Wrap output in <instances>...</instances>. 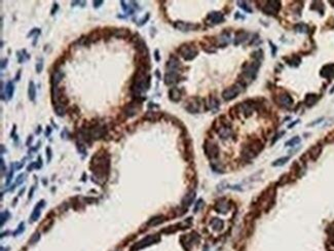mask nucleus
I'll use <instances>...</instances> for the list:
<instances>
[{
  "mask_svg": "<svg viewBox=\"0 0 334 251\" xmlns=\"http://www.w3.org/2000/svg\"><path fill=\"white\" fill-rule=\"evenodd\" d=\"M179 54L183 59L186 61H191L193 60L197 55V50L193 44L190 43H184L179 47Z\"/></svg>",
  "mask_w": 334,
  "mask_h": 251,
  "instance_id": "nucleus-3",
  "label": "nucleus"
},
{
  "mask_svg": "<svg viewBox=\"0 0 334 251\" xmlns=\"http://www.w3.org/2000/svg\"><path fill=\"white\" fill-rule=\"evenodd\" d=\"M155 60L159 61V57H158V51H155Z\"/></svg>",
  "mask_w": 334,
  "mask_h": 251,
  "instance_id": "nucleus-42",
  "label": "nucleus"
},
{
  "mask_svg": "<svg viewBox=\"0 0 334 251\" xmlns=\"http://www.w3.org/2000/svg\"><path fill=\"white\" fill-rule=\"evenodd\" d=\"M212 226L214 227L215 230H220L223 226V222L221 220H219L218 218H215V219L212 221Z\"/></svg>",
  "mask_w": 334,
  "mask_h": 251,
  "instance_id": "nucleus-26",
  "label": "nucleus"
},
{
  "mask_svg": "<svg viewBox=\"0 0 334 251\" xmlns=\"http://www.w3.org/2000/svg\"><path fill=\"white\" fill-rule=\"evenodd\" d=\"M280 8V2L278 1H271L263 7V11L266 15H275L278 12V9Z\"/></svg>",
  "mask_w": 334,
  "mask_h": 251,
  "instance_id": "nucleus-8",
  "label": "nucleus"
},
{
  "mask_svg": "<svg viewBox=\"0 0 334 251\" xmlns=\"http://www.w3.org/2000/svg\"><path fill=\"white\" fill-rule=\"evenodd\" d=\"M194 198H195V192H189L188 195H186L185 198L183 199V201H182L183 206H186V207L190 206L191 203L193 202Z\"/></svg>",
  "mask_w": 334,
  "mask_h": 251,
  "instance_id": "nucleus-19",
  "label": "nucleus"
},
{
  "mask_svg": "<svg viewBox=\"0 0 334 251\" xmlns=\"http://www.w3.org/2000/svg\"><path fill=\"white\" fill-rule=\"evenodd\" d=\"M179 81V74L178 72H167L165 76L166 85H174Z\"/></svg>",
  "mask_w": 334,
  "mask_h": 251,
  "instance_id": "nucleus-13",
  "label": "nucleus"
},
{
  "mask_svg": "<svg viewBox=\"0 0 334 251\" xmlns=\"http://www.w3.org/2000/svg\"><path fill=\"white\" fill-rule=\"evenodd\" d=\"M58 8H59V5H58V3H54V6H53V8H51L50 14H51V15H54V14H56V11H58Z\"/></svg>",
  "mask_w": 334,
  "mask_h": 251,
  "instance_id": "nucleus-31",
  "label": "nucleus"
},
{
  "mask_svg": "<svg viewBox=\"0 0 334 251\" xmlns=\"http://www.w3.org/2000/svg\"><path fill=\"white\" fill-rule=\"evenodd\" d=\"M288 160H289L288 156H287V157H282V159L275 161V162L272 164V165H274V166H282V165H284V164L287 162Z\"/></svg>",
  "mask_w": 334,
  "mask_h": 251,
  "instance_id": "nucleus-30",
  "label": "nucleus"
},
{
  "mask_svg": "<svg viewBox=\"0 0 334 251\" xmlns=\"http://www.w3.org/2000/svg\"><path fill=\"white\" fill-rule=\"evenodd\" d=\"M163 216L154 217L148 222V226H156V224H159L160 222H163Z\"/></svg>",
  "mask_w": 334,
  "mask_h": 251,
  "instance_id": "nucleus-25",
  "label": "nucleus"
},
{
  "mask_svg": "<svg viewBox=\"0 0 334 251\" xmlns=\"http://www.w3.org/2000/svg\"><path fill=\"white\" fill-rule=\"evenodd\" d=\"M320 153H321V146H319V145L314 146L313 148L310 149V156L314 160H316L317 157L320 156Z\"/></svg>",
  "mask_w": 334,
  "mask_h": 251,
  "instance_id": "nucleus-23",
  "label": "nucleus"
},
{
  "mask_svg": "<svg viewBox=\"0 0 334 251\" xmlns=\"http://www.w3.org/2000/svg\"><path fill=\"white\" fill-rule=\"evenodd\" d=\"M141 109H142V104H141V102L139 100H134L124 106L123 109H121L120 114L124 115V120H126V118H131L139 113V111Z\"/></svg>",
  "mask_w": 334,
  "mask_h": 251,
  "instance_id": "nucleus-2",
  "label": "nucleus"
},
{
  "mask_svg": "<svg viewBox=\"0 0 334 251\" xmlns=\"http://www.w3.org/2000/svg\"><path fill=\"white\" fill-rule=\"evenodd\" d=\"M9 216H11V214H9V212L7 210H5L4 212H2L1 213V226H3L4 224V221H6L9 218Z\"/></svg>",
  "mask_w": 334,
  "mask_h": 251,
  "instance_id": "nucleus-28",
  "label": "nucleus"
},
{
  "mask_svg": "<svg viewBox=\"0 0 334 251\" xmlns=\"http://www.w3.org/2000/svg\"><path fill=\"white\" fill-rule=\"evenodd\" d=\"M185 108L190 112V113H197L200 111V103H198L197 99H191L190 101L187 103V105L185 106Z\"/></svg>",
  "mask_w": 334,
  "mask_h": 251,
  "instance_id": "nucleus-11",
  "label": "nucleus"
},
{
  "mask_svg": "<svg viewBox=\"0 0 334 251\" xmlns=\"http://www.w3.org/2000/svg\"><path fill=\"white\" fill-rule=\"evenodd\" d=\"M38 240H39V234L36 233V234L33 235V239H32L30 242H31V243H34V242H36V241H38Z\"/></svg>",
  "mask_w": 334,
  "mask_h": 251,
  "instance_id": "nucleus-33",
  "label": "nucleus"
},
{
  "mask_svg": "<svg viewBox=\"0 0 334 251\" xmlns=\"http://www.w3.org/2000/svg\"><path fill=\"white\" fill-rule=\"evenodd\" d=\"M102 4H103V1H94V7L95 8L100 7Z\"/></svg>",
  "mask_w": 334,
  "mask_h": 251,
  "instance_id": "nucleus-35",
  "label": "nucleus"
},
{
  "mask_svg": "<svg viewBox=\"0 0 334 251\" xmlns=\"http://www.w3.org/2000/svg\"><path fill=\"white\" fill-rule=\"evenodd\" d=\"M150 86V76L147 74V67L138 66L137 71L133 77L131 91L134 95L139 96L140 93L146 92Z\"/></svg>",
  "mask_w": 334,
  "mask_h": 251,
  "instance_id": "nucleus-1",
  "label": "nucleus"
},
{
  "mask_svg": "<svg viewBox=\"0 0 334 251\" xmlns=\"http://www.w3.org/2000/svg\"><path fill=\"white\" fill-rule=\"evenodd\" d=\"M318 99H319V97H318L317 95H314V94L307 95L306 98V104L307 106H313L314 103L318 101Z\"/></svg>",
  "mask_w": 334,
  "mask_h": 251,
  "instance_id": "nucleus-22",
  "label": "nucleus"
},
{
  "mask_svg": "<svg viewBox=\"0 0 334 251\" xmlns=\"http://www.w3.org/2000/svg\"><path fill=\"white\" fill-rule=\"evenodd\" d=\"M1 172L2 174L4 173V161H3V159H1Z\"/></svg>",
  "mask_w": 334,
  "mask_h": 251,
  "instance_id": "nucleus-40",
  "label": "nucleus"
},
{
  "mask_svg": "<svg viewBox=\"0 0 334 251\" xmlns=\"http://www.w3.org/2000/svg\"><path fill=\"white\" fill-rule=\"evenodd\" d=\"M50 132H51V128H50V127H47V128H46V136H50Z\"/></svg>",
  "mask_w": 334,
  "mask_h": 251,
  "instance_id": "nucleus-39",
  "label": "nucleus"
},
{
  "mask_svg": "<svg viewBox=\"0 0 334 251\" xmlns=\"http://www.w3.org/2000/svg\"><path fill=\"white\" fill-rule=\"evenodd\" d=\"M7 62H8L7 59H3V60L1 61V69H2V70L4 69L6 66H7Z\"/></svg>",
  "mask_w": 334,
  "mask_h": 251,
  "instance_id": "nucleus-34",
  "label": "nucleus"
},
{
  "mask_svg": "<svg viewBox=\"0 0 334 251\" xmlns=\"http://www.w3.org/2000/svg\"><path fill=\"white\" fill-rule=\"evenodd\" d=\"M64 78V72L61 71L60 69L54 70V73L50 76V82H51V86H58V85L62 81V79Z\"/></svg>",
  "mask_w": 334,
  "mask_h": 251,
  "instance_id": "nucleus-9",
  "label": "nucleus"
},
{
  "mask_svg": "<svg viewBox=\"0 0 334 251\" xmlns=\"http://www.w3.org/2000/svg\"><path fill=\"white\" fill-rule=\"evenodd\" d=\"M28 97L30 101H34L35 97H36V86H35L34 81L29 82V88H28Z\"/></svg>",
  "mask_w": 334,
  "mask_h": 251,
  "instance_id": "nucleus-17",
  "label": "nucleus"
},
{
  "mask_svg": "<svg viewBox=\"0 0 334 251\" xmlns=\"http://www.w3.org/2000/svg\"><path fill=\"white\" fill-rule=\"evenodd\" d=\"M204 148L206 151V154H207L210 159H214V157H216L218 156V153H219V149H218L216 144L211 143V142H209V141H206Z\"/></svg>",
  "mask_w": 334,
  "mask_h": 251,
  "instance_id": "nucleus-5",
  "label": "nucleus"
},
{
  "mask_svg": "<svg viewBox=\"0 0 334 251\" xmlns=\"http://www.w3.org/2000/svg\"><path fill=\"white\" fill-rule=\"evenodd\" d=\"M46 151H47V156H49V161L50 160V156H51V151H50V147H47L46 148Z\"/></svg>",
  "mask_w": 334,
  "mask_h": 251,
  "instance_id": "nucleus-41",
  "label": "nucleus"
},
{
  "mask_svg": "<svg viewBox=\"0 0 334 251\" xmlns=\"http://www.w3.org/2000/svg\"><path fill=\"white\" fill-rule=\"evenodd\" d=\"M241 91H242V88H241L239 85L232 86H230V88H227L226 90H224L222 93V97L225 101H230L236 98L241 93Z\"/></svg>",
  "mask_w": 334,
  "mask_h": 251,
  "instance_id": "nucleus-4",
  "label": "nucleus"
},
{
  "mask_svg": "<svg viewBox=\"0 0 334 251\" xmlns=\"http://www.w3.org/2000/svg\"><path fill=\"white\" fill-rule=\"evenodd\" d=\"M54 112L58 117H64L66 114V108L65 106L62 104H54Z\"/></svg>",
  "mask_w": 334,
  "mask_h": 251,
  "instance_id": "nucleus-21",
  "label": "nucleus"
},
{
  "mask_svg": "<svg viewBox=\"0 0 334 251\" xmlns=\"http://www.w3.org/2000/svg\"><path fill=\"white\" fill-rule=\"evenodd\" d=\"M20 227V228H19V230H18L17 231H15V235H17V234L21 233V231H24V223H21V224H20V227Z\"/></svg>",
  "mask_w": 334,
  "mask_h": 251,
  "instance_id": "nucleus-36",
  "label": "nucleus"
},
{
  "mask_svg": "<svg viewBox=\"0 0 334 251\" xmlns=\"http://www.w3.org/2000/svg\"><path fill=\"white\" fill-rule=\"evenodd\" d=\"M23 177H24V175L23 174H22V175H20V176H19L18 177V180H17V183H21V182H23Z\"/></svg>",
  "mask_w": 334,
  "mask_h": 251,
  "instance_id": "nucleus-38",
  "label": "nucleus"
},
{
  "mask_svg": "<svg viewBox=\"0 0 334 251\" xmlns=\"http://www.w3.org/2000/svg\"><path fill=\"white\" fill-rule=\"evenodd\" d=\"M200 27V25L197 24H190V23H184V22H176L175 23V28L179 29L181 31H190V30H195Z\"/></svg>",
  "mask_w": 334,
  "mask_h": 251,
  "instance_id": "nucleus-10",
  "label": "nucleus"
},
{
  "mask_svg": "<svg viewBox=\"0 0 334 251\" xmlns=\"http://www.w3.org/2000/svg\"><path fill=\"white\" fill-rule=\"evenodd\" d=\"M42 69H43V60L40 58V59L37 61V64H36V72L40 73L42 71Z\"/></svg>",
  "mask_w": 334,
  "mask_h": 251,
  "instance_id": "nucleus-29",
  "label": "nucleus"
},
{
  "mask_svg": "<svg viewBox=\"0 0 334 251\" xmlns=\"http://www.w3.org/2000/svg\"><path fill=\"white\" fill-rule=\"evenodd\" d=\"M44 206V201H40L38 204L36 205V207L34 208L33 212H32V215H31V222H34V221H36L38 218H39L40 216V209L42 208Z\"/></svg>",
  "mask_w": 334,
  "mask_h": 251,
  "instance_id": "nucleus-15",
  "label": "nucleus"
},
{
  "mask_svg": "<svg viewBox=\"0 0 334 251\" xmlns=\"http://www.w3.org/2000/svg\"><path fill=\"white\" fill-rule=\"evenodd\" d=\"M112 36L116 38H128L131 36V31L127 28H113L111 29Z\"/></svg>",
  "mask_w": 334,
  "mask_h": 251,
  "instance_id": "nucleus-7",
  "label": "nucleus"
},
{
  "mask_svg": "<svg viewBox=\"0 0 334 251\" xmlns=\"http://www.w3.org/2000/svg\"><path fill=\"white\" fill-rule=\"evenodd\" d=\"M280 103L281 105L285 106V107H290L293 104V100L288 94H284L280 96Z\"/></svg>",
  "mask_w": 334,
  "mask_h": 251,
  "instance_id": "nucleus-18",
  "label": "nucleus"
},
{
  "mask_svg": "<svg viewBox=\"0 0 334 251\" xmlns=\"http://www.w3.org/2000/svg\"><path fill=\"white\" fill-rule=\"evenodd\" d=\"M207 21H209V23L211 25H216V24H220L223 23L224 21V17L223 15L219 11H212L208 15L207 17Z\"/></svg>",
  "mask_w": 334,
  "mask_h": 251,
  "instance_id": "nucleus-6",
  "label": "nucleus"
},
{
  "mask_svg": "<svg viewBox=\"0 0 334 251\" xmlns=\"http://www.w3.org/2000/svg\"><path fill=\"white\" fill-rule=\"evenodd\" d=\"M169 98L173 102H178L181 100V93L177 88H172L169 92Z\"/></svg>",
  "mask_w": 334,
  "mask_h": 251,
  "instance_id": "nucleus-16",
  "label": "nucleus"
},
{
  "mask_svg": "<svg viewBox=\"0 0 334 251\" xmlns=\"http://www.w3.org/2000/svg\"><path fill=\"white\" fill-rule=\"evenodd\" d=\"M203 200H198L197 201V205H195V208H194V212H197V210H198V209H200V207H201V206L202 205H203Z\"/></svg>",
  "mask_w": 334,
  "mask_h": 251,
  "instance_id": "nucleus-32",
  "label": "nucleus"
},
{
  "mask_svg": "<svg viewBox=\"0 0 334 251\" xmlns=\"http://www.w3.org/2000/svg\"><path fill=\"white\" fill-rule=\"evenodd\" d=\"M321 75L326 78H333L334 77V64L324 66L321 70Z\"/></svg>",
  "mask_w": 334,
  "mask_h": 251,
  "instance_id": "nucleus-12",
  "label": "nucleus"
},
{
  "mask_svg": "<svg viewBox=\"0 0 334 251\" xmlns=\"http://www.w3.org/2000/svg\"><path fill=\"white\" fill-rule=\"evenodd\" d=\"M14 92H15V86L12 81H8L5 86V95L7 96V99H11L12 96H14Z\"/></svg>",
  "mask_w": 334,
  "mask_h": 251,
  "instance_id": "nucleus-20",
  "label": "nucleus"
},
{
  "mask_svg": "<svg viewBox=\"0 0 334 251\" xmlns=\"http://www.w3.org/2000/svg\"><path fill=\"white\" fill-rule=\"evenodd\" d=\"M40 129H41V128H40V126H39V127H38V129H37V131H36V133H37V134H39L40 132H41Z\"/></svg>",
  "mask_w": 334,
  "mask_h": 251,
  "instance_id": "nucleus-43",
  "label": "nucleus"
},
{
  "mask_svg": "<svg viewBox=\"0 0 334 251\" xmlns=\"http://www.w3.org/2000/svg\"><path fill=\"white\" fill-rule=\"evenodd\" d=\"M35 32H39V29H33V30H32V31L30 32V33L28 34V37L32 36V35H33V34L35 33Z\"/></svg>",
  "mask_w": 334,
  "mask_h": 251,
  "instance_id": "nucleus-37",
  "label": "nucleus"
},
{
  "mask_svg": "<svg viewBox=\"0 0 334 251\" xmlns=\"http://www.w3.org/2000/svg\"><path fill=\"white\" fill-rule=\"evenodd\" d=\"M144 118H146V120L153 121L158 120L159 115H156V113H155L154 111H149V112H147L145 115H144Z\"/></svg>",
  "mask_w": 334,
  "mask_h": 251,
  "instance_id": "nucleus-24",
  "label": "nucleus"
},
{
  "mask_svg": "<svg viewBox=\"0 0 334 251\" xmlns=\"http://www.w3.org/2000/svg\"><path fill=\"white\" fill-rule=\"evenodd\" d=\"M300 142V138L299 137H294L292 138L291 140H289L287 143H286V145L287 146H293V145H296V144H298Z\"/></svg>",
  "mask_w": 334,
  "mask_h": 251,
  "instance_id": "nucleus-27",
  "label": "nucleus"
},
{
  "mask_svg": "<svg viewBox=\"0 0 334 251\" xmlns=\"http://www.w3.org/2000/svg\"><path fill=\"white\" fill-rule=\"evenodd\" d=\"M157 240H158V239H157L155 236H148V237H146L145 239H143L142 241H140V242L138 243L136 246H135V248H136V249H140V248H142V247H145V246L150 245V244L154 243V242H155V241H157Z\"/></svg>",
  "mask_w": 334,
  "mask_h": 251,
  "instance_id": "nucleus-14",
  "label": "nucleus"
}]
</instances>
